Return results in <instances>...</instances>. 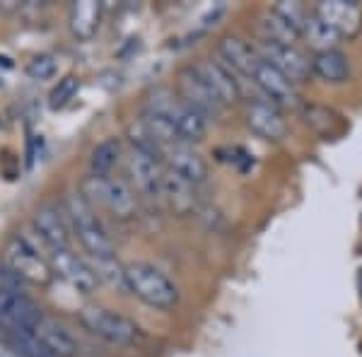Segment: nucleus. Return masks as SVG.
<instances>
[{
    "mask_svg": "<svg viewBox=\"0 0 362 357\" xmlns=\"http://www.w3.org/2000/svg\"><path fill=\"white\" fill-rule=\"evenodd\" d=\"M145 111H150V114L165 119L167 124H172L174 131L179 133V138L189 145L203 140V136H206V131H208V121L203 119L198 111L186 107V104L169 90H155L148 99Z\"/></svg>",
    "mask_w": 362,
    "mask_h": 357,
    "instance_id": "nucleus-3",
    "label": "nucleus"
},
{
    "mask_svg": "<svg viewBox=\"0 0 362 357\" xmlns=\"http://www.w3.org/2000/svg\"><path fill=\"white\" fill-rule=\"evenodd\" d=\"M5 343H8L20 357H56L42 341H39L34 329L32 331H8V341Z\"/></svg>",
    "mask_w": 362,
    "mask_h": 357,
    "instance_id": "nucleus-27",
    "label": "nucleus"
},
{
    "mask_svg": "<svg viewBox=\"0 0 362 357\" xmlns=\"http://www.w3.org/2000/svg\"><path fill=\"white\" fill-rule=\"evenodd\" d=\"M162 196L167 198V203L174 208V213L179 215H189L196 208V189L191 181L181 179L179 174L165 172L162 177Z\"/></svg>",
    "mask_w": 362,
    "mask_h": 357,
    "instance_id": "nucleus-22",
    "label": "nucleus"
},
{
    "mask_svg": "<svg viewBox=\"0 0 362 357\" xmlns=\"http://www.w3.org/2000/svg\"><path fill=\"white\" fill-rule=\"evenodd\" d=\"M218 58L220 63L230 70L235 78H249L254 73L256 63H259V54L239 37H223L218 42Z\"/></svg>",
    "mask_w": 362,
    "mask_h": 357,
    "instance_id": "nucleus-16",
    "label": "nucleus"
},
{
    "mask_svg": "<svg viewBox=\"0 0 362 357\" xmlns=\"http://www.w3.org/2000/svg\"><path fill=\"white\" fill-rule=\"evenodd\" d=\"M165 160L169 162V172L179 174L181 179L191 181V184H203L208 179V165L189 143H179L165 150Z\"/></svg>",
    "mask_w": 362,
    "mask_h": 357,
    "instance_id": "nucleus-17",
    "label": "nucleus"
},
{
    "mask_svg": "<svg viewBox=\"0 0 362 357\" xmlns=\"http://www.w3.org/2000/svg\"><path fill=\"white\" fill-rule=\"evenodd\" d=\"M22 280L10 271L8 266H0V292H22Z\"/></svg>",
    "mask_w": 362,
    "mask_h": 357,
    "instance_id": "nucleus-32",
    "label": "nucleus"
},
{
    "mask_svg": "<svg viewBox=\"0 0 362 357\" xmlns=\"http://www.w3.org/2000/svg\"><path fill=\"white\" fill-rule=\"evenodd\" d=\"M0 331H3V326H0Z\"/></svg>",
    "mask_w": 362,
    "mask_h": 357,
    "instance_id": "nucleus-35",
    "label": "nucleus"
},
{
    "mask_svg": "<svg viewBox=\"0 0 362 357\" xmlns=\"http://www.w3.org/2000/svg\"><path fill=\"white\" fill-rule=\"evenodd\" d=\"M314 15L331 27L338 37H358L362 29V10L358 3H348V0H321L314 5Z\"/></svg>",
    "mask_w": 362,
    "mask_h": 357,
    "instance_id": "nucleus-9",
    "label": "nucleus"
},
{
    "mask_svg": "<svg viewBox=\"0 0 362 357\" xmlns=\"http://www.w3.org/2000/svg\"><path fill=\"white\" fill-rule=\"evenodd\" d=\"M80 324L95 338L112 345H133L140 338V329L128 316L107 307H85L80 312Z\"/></svg>",
    "mask_w": 362,
    "mask_h": 357,
    "instance_id": "nucleus-5",
    "label": "nucleus"
},
{
    "mask_svg": "<svg viewBox=\"0 0 362 357\" xmlns=\"http://www.w3.org/2000/svg\"><path fill=\"white\" fill-rule=\"evenodd\" d=\"M312 75H317L319 80L329 85H341L350 78V66L348 58L343 51L331 49V51H321L314 54L312 58Z\"/></svg>",
    "mask_w": 362,
    "mask_h": 357,
    "instance_id": "nucleus-21",
    "label": "nucleus"
},
{
    "mask_svg": "<svg viewBox=\"0 0 362 357\" xmlns=\"http://www.w3.org/2000/svg\"><path fill=\"white\" fill-rule=\"evenodd\" d=\"M102 13H104V5L97 3V0H80V3H73L70 17H68L73 37L78 39V42H92L99 29V22H102Z\"/></svg>",
    "mask_w": 362,
    "mask_h": 357,
    "instance_id": "nucleus-19",
    "label": "nucleus"
},
{
    "mask_svg": "<svg viewBox=\"0 0 362 357\" xmlns=\"http://www.w3.org/2000/svg\"><path fill=\"white\" fill-rule=\"evenodd\" d=\"M3 263L22 280V283L49 285L51 278H54V271H51L49 259L42 254H37L32 247H27L20 237H15L13 242L5 247Z\"/></svg>",
    "mask_w": 362,
    "mask_h": 357,
    "instance_id": "nucleus-6",
    "label": "nucleus"
},
{
    "mask_svg": "<svg viewBox=\"0 0 362 357\" xmlns=\"http://www.w3.org/2000/svg\"><path fill=\"white\" fill-rule=\"evenodd\" d=\"M259 58L266 61L271 68H276L285 80H290L293 85H300L309 80L312 75V58L302 54L297 46H280V44H266L261 42L259 46Z\"/></svg>",
    "mask_w": 362,
    "mask_h": 357,
    "instance_id": "nucleus-7",
    "label": "nucleus"
},
{
    "mask_svg": "<svg viewBox=\"0 0 362 357\" xmlns=\"http://www.w3.org/2000/svg\"><path fill=\"white\" fill-rule=\"evenodd\" d=\"M90 268L95 273L97 283H107L109 288L126 290L124 266L116 261V256H99V259H90Z\"/></svg>",
    "mask_w": 362,
    "mask_h": 357,
    "instance_id": "nucleus-28",
    "label": "nucleus"
},
{
    "mask_svg": "<svg viewBox=\"0 0 362 357\" xmlns=\"http://www.w3.org/2000/svg\"><path fill=\"white\" fill-rule=\"evenodd\" d=\"M128 169H131L133 181H136L140 193H145V196L153 198V201L162 198V177H165V172H162L160 162L143 155V152H138V150H131Z\"/></svg>",
    "mask_w": 362,
    "mask_h": 357,
    "instance_id": "nucleus-18",
    "label": "nucleus"
},
{
    "mask_svg": "<svg viewBox=\"0 0 362 357\" xmlns=\"http://www.w3.org/2000/svg\"><path fill=\"white\" fill-rule=\"evenodd\" d=\"M251 83L259 87V92L264 95L266 102H271L273 107L285 109V107H295L297 104V92L295 85L290 80H285L276 68H271L266 61L256 63L254 73H251Z\"/></svg>",
    "mask_w": 362,
    "mask_h": 357,
    "instance_id": "nucleus-13",
    "label": "nucleus"
},
{
    "mask_svg": "<svg viewBox=\"0 0 362 357\" xmlns=\"http://www.w3.org/2000/svg\"><path fill=\"white\" fill-rule=\"evenodd\" d=\"M124 278L126 290L148 307L169 312L179 304V288L174 280L150 263H128L124 266Z\"/></svg>",
    "mask_w": 362,
    "mask_h": 357,
    "instance_id": "nucleus-1",
    "label": "nucleus"
},
{
    "mask_svg": "<svg viewBox=\"0 0 362 357\" xmlns=\"http://www.w3.org/2000/svg\"><path fill=\"white\" fill-rule=\"evenodd\" d=\"M49 263H51V271L54 275H61L63 280L73 288L75 292L80 295H92L97 290V278L92 273L90 263L80 256H75L70 249H56L51 251L49 256Z\"/></svg>",
    "mask_w": 362,
    "mask_h": 357,
    "instance_id": "nucleus-8",
    "label": "nucleus"
},
{
    "mask_svg": "<svg viewBox=\"0 0 362 357\" xmlns=\"http://www.w3.org/2000/svg\"><path fill=\"white\" fill-rule=\"evenodd\" d=\"M32 227L51 251L70 247V234L73 232H70L68 215H63V210L58 208L56 203H44V206H39L37 213H34Z\"/></svg>",
    "mask_w": 362,
    "mask_h": 357,
    "instance_id": "nucleus-12",
    "label": "nucleus"
},
{
    "mask_svg": "<svg viewBox=\"0 0 362 357\" xmlns=\"http://www.w3.org/2000/svg\"><path fill=\"white\" fill-rule=\"evenodd\" d=\"M302 116H305V124L312 128L314 133H319V136H324V138H331L341 131L338 116L331 109L319 107V104H305Z\"/></svg>",
    "mask_w": 362,
    "mask_h": 357,
    "instance_id": "nucleus-26",
    "label": "nucleus"
},
{
    "mask_svg": "<svg viewBox=\"0 0 362 357\" xmlns=\"http://www.w3.org/2000/svg\"><path fill=\"white\" fill-rule=\"evenodd\" d=\"M179 99L186 104V107L198 111L206 121L213 119V116H218L220 111L225 109L223 104L218 102V97L208 90V85L198 78L196 70L191 66L179 70Z\"/></svg>",
    "mask_w": 362,
    "mask_h": 357,
    "instance_id": "nucleus-11",
    "label": "nucleus"
},
{
    "mask_svg": "<svg viewBox=\"0 0 362 357\" xmlns=\"http://www.w3.org/2000/svg\"><path fill=\"white\" fill-rule=\"evenodd\" d=\"M196 70V75L208 85V90L218 97V102L227 107V104H235L239 97H242V87H239V80L227 70L220 61H210V58H203L191 66Z\"/></svg>",
    "mask_w": 362,
    "mask_h": 357,
    "instance_id": "nucleus-14",
    "label": "nucleus"
},
{
    "mask_svg": "<svg viewBox=\"0 0 362 357\" xmlns=\"http://www.w3.org/2000/svg\"><path fill=\"white\" fill-rule=\"evenodd\" d=\"M42 319V309L25 292H0V326L3 329L32 331Z\"/></svg>",
    "mask_w": 362,
    "mask_h": 357,
    "instance_id": "nucleus-10",
    "label": "nucleus"
},
{
    "mask_svg": "<svg viewBox=\"0 0 362 357\" xmlns=\"http://www.w3.org/2000/svg\"><path fill=\"white\" fill-rule=\"evenodd\" d=\"M78 90H80V78H75V75H66V78H61L58 80V85L51 90V95H49V107L54 111L63 109L70 99H75Z\"/></svg>",
    "mask_w": 362,
    "mask_h": 357,
    "instance_id": "nucleus-29",
    "label": "nucleus"
},
{
    "mask_svg": "<svg viewBox=\"0 0 362 357\" xmlns=\"http://www.w3.org/2000/svg\"><path fill=\"white\" fill-rule=\"evenodd\" d=\"M0 357H20L8 343H0Z\"/></svg>",
    "mask_w": 362,
    "mask_h": 357,
    "instance_id": "nucleus-33",
    "label": "nucleus"
},
{
    "mask_svg": "<svg viewBox=\"0 0 362 357\" xmlns=\"http://www.w3.org/2000/svg\"><path fill=\"white\" fill-rule=\"evenodd\" d=\"M300 39H305V42L312 46L314 51H317V54H321V51L336 49V44H338V39H341V37H338L331 27H326L312 10V17L307 20V25H305V29H302Z\"/></svg>",
    "mask_w": 362,
    "mask_h": 357,
    "instance_id": "nucleus-25",
    "label": "nucleus"
},
{
    "mask_svg": "<svg viewBox=\"0 0 362 357\" xmlns=\"http://www.w3.org/2000/svg\"><path fill=\"white\" fill-rule=\"evenodd\" d=\"M273 10H276V13L283 17V20L288 22V25L293 27L297 34H302V29H305L307 20L312 17V13H309V10L302 3H278Z\"/></svg>",
    "mask_w": 362,
    "mask_h": 357,
    "instance_id": "nucleus-30",
    "label": "nucleus"
},
{
    "mask_svg": "<svg viewBox=\"0 0 362 357\" xmlns=\"http://www.w3.org/2000/svg\"><path fill=\"white\" fill-rule=\"evenodd\" d=\"M83 196L90 203L99 201L102 206H107L109 213L119 220H133L138 213V201L136 193L126 181L116 179V177H95L90 174L83 181Z\"/></svg>",
    "mask_w": 362,
    "mask_h": 357,
    "instance_id": "nucleus-4",
    "label": "nucleus"
},
{
    "mask_svg": "<svg viewBox=\"0 0 362 357\" xmlns=\"http://www.w3.org/2000/svg\"><path fill=\"white\" fill-rule=\"evenodd\" d=\"M25 70L32 80H51V78H56V73H58V63L54 56L39 54L27 63Z\"/></svg>",
    "mask_w": 362,
    "mask_h": 357,
    "instance_id": "nucleus-31",
    "label": "nucleus"
},
{
    "mask_svg": "<svg viewBox=\"0 0 362 357\" xmlns=\"http://www.w3.org/2000/svg\"><path fill=\"white\" fill-rule=\"evenodd\" d=\"M121 160V143L116 138H107L92 150L90 169L95 177H112V169Z\"/></svg>",
    "mask_w": 362,
    "mask_h": 357,
    "instance_id": "nucleus-24",
    "label": "nucleus"
},
{
    "mask_svg": "<svg viewBox=\"0 0 362 357\" xmlns=\"http://www.w3.org/2000/svg\"><path fill=\"white\" fill-rule=\"evenodd\" d=\"M34 333L46 348L51 350L56 357H78V343H75L73 333L63 329L61 324L51 319H42L34 326Z\"/></svg>",
    "mask_w": 362,
    "mask_h": 357,
    "instance_id": "nucleus-20",
    "label": "nucleus"
},
{
    "mask_svg": "<svg viewBox=\"0 0 362 357\" xmlns=\"http://www.w3.org/2000/svg\"><path fill=\"white\" fill-rule=\"evenodd\" d=\"M247 126L264 140H283L288 133V124H285L283 114L278 107H273L266 99H256L247 109Z\"/></svg>",
    "mask_w": 362,
    "mask_h": 357,
    "instance_id": "nucleus-15",
    "label": "nucleus"
},
{
    "mask_svg": "<svg viewBox=\"0 0 362 357\" xmlns=\"http://www.w3.org/2000/svg\"><path fill=\"white\" fill-rule=\"evenodd\" d=\"M259 34H261V42H266V44L297 46V42H300V34H297L273 8L259 17Z\"/></svg>",
    "mask_w": 362,
    "mask_h": 357,
    "instance_id": "nucleus-23",
    "label": "nucleus"
},
{
    "mask_svg": "<svg viewBox=\"0 0 362 357\" xmlns=\"http://www.w3.org/2000/svg\"><path fill=\"white\" fill-rule=\"evenodd\" d=\"M66 215L70 222V232L78 237L83 249L90 254V259L99 256H116L114 242L104 230L102 220L97 218L95 206L83 196V193H70L66 201Z\"/></svg>",
    "mask_w": 362,
    "mask_h": 357,
    "instance_id": "nucleus-2",
    "label": "nucleus"
},
{
    "mask_svg": "<svg viewBox=\"0 0 362 357\" xmlns=\"http://www.w3.org/2000/svg\"><path fill=\"white\" fill-rule=\"evenodd\" d=\"M358 292H360V297H362V268L358 271Z\"/></svg>",
    "mask_w": 362,
    "mask_h": 357,
    "instance_id": "nucleus-34",
    "label": "nucleus"
}]
</instances>
